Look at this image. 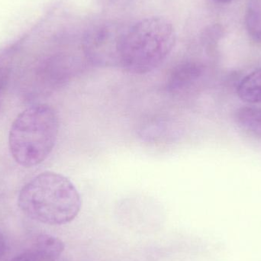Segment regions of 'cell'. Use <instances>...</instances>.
I'll list each match as a JSON object with an SVG mask.
<instances>
[{
  "mask_svg": "<svg viewBox=\"0 0 261 261\" xmlns=\"http://www.w3.org/2000/svg\"><path fill=\"white\" fill-rule=\"evenodd\" d=\"M128 27L110 22L90 31L84 43V52L90 62L99 67H119L121 44Z\"/></svg>",
  "mask_w": 261,
  "mask_h": 261,
  "instance_id": "277c9868",
  "label": "cell"
},
{
  "mask_svg": "<svg viewBox=\"0 0 261 261\" xmlns=\"http://www.w3.org/2000/svg\"><path fill=\"white\" fill-rule=\"evenodd\" d=\"M246 25L251 38L261 43V0H250L246 12Z\"/></svg>",
  "mask_w": 261,
  "mask_h": 261,
  "instance_id": "ba28073f",
  "label": "cell"
},
{
  "mask_svg": "<svg viewBox=\"0 0 261 261\" xmlns=\"http://www.w3.org/2000/svg\"><path fill=\"white\" fill-rule=\"evenodd\" d=\"M5 251H6V240L3 233L0 231V257L3 255Z\"/></svg>",
  "mask_w": 261,
  "mask_h": 261,
  "instance_id": "8fae6325",
  "label": "cell"
},
{
  "mask_svg": "<svg viewBox=\"0 0 261 261\" xmlns=\"http://www.w3.org/2000/svg\"><path fill=\"white\" fill-rule=\"evenodd\" d=\"M234 120L242 130L261 137V107H245L239 109Z\"/></svg>",
  "mask_w": 261,
  "mask_h": 261,
  "instance_id": "52a82bcc",
  "label": "cell"
},
{
  "mask_svg": "<svg viewBox=\"0 0 261 261\" xmlns=\"http://www.w3.org/2000/svg\"><path fill=\"white\" fill-rule=\"evenodd\" d=\"M11 261H69L62 257V254L46 252L38 248H33L14 257Z\"/></svg>",
  "mask_w": 261,
  "mask_h": 261,
  "instance_id": "9c48e42d",
  "label": "cell"
},
{
  "mask_svg": "<svg viewBox=\"0 0 261 261\" xmlns=\"http://www.w3.org/2000/svg\"><path fill=\"white\" fill-rule=\"evenodd\" d=\"M20 210L28 217L49 225H62L76 219L82 200L77 189L67 176L46 171L32 178L21 188Z\"/></svg>",
  "mask_w": 261,
  "mask_h": 261,
  "instance_id": "6da1fadb",
  "label": "cell"
},
{
  "mask_svg": "<svg viewBox=\"0 0 261 261\" xmlns=\"http://www.w3.org/2000/svg\"><path fill=\"white\" fill-rule=\"evenodd\" d=\"M59 128L58 113L48 104H37L21 112L9 130V150L15 162L24 167L44 162L54 150Z\"/></svg>",
  "mask_w": 261,
  "mask_h": 261,
  "instance_id": "3957f363",
  "label": "cell"
},
{
  "mask_svg": "<svg viewBox=\"0 0 261 261\" xmlns=\"http://www.w3.org/2000/svg\"><path fill=\"white\" fill-rule=\"evenodd\" d=\"M176 35L171 22L161 17L144 18L128 26L119 54V67L144 75L160 67L170 56Z\"/></svg>",
  "mask_w": 261,
  "mask_h": 261,
  "instance_id": "7a4b0ae2",
  "label": "cell"
},
{
  "mask_svg": "<svg viewBox=\"0 0 261 261\" xmlns=\"http://www.w3.org/2000/svg\"><path fill=\"white\" fill-rule=\"evenodd\" d=\"M237 93L244 102L261 103V68L251 72L240 81Z\"/></svg>",
  "mask_w": 261,
  "mask_h": 261,
  "instance_id": "8992f818",
  "label": "cell"
},
{
  "mask_svg": "<svg viewBox=\"0 0 261 261\" xmlns=\"http://www.w3.org/2000/svg\"><path fill=\"white\" fill-rule=\"evenodd\" d=\"M215 1L217 2V3H223V4H226V3H231L233 0H215Z\"/></svg>",
  "mask_w": 261,
  "mask_h": 261,
  "instance_id": "7c38bea8",
  "label": "cell"
},
{
  "mask_svg": "<svg viewBox=\"0 0 261 261\" xmlns=\"http://www.w3.org/2000/svg\"><path fill=\"white\" fill-rule=\"evenodd\" d=\"M10 78V70L5 67H0V113L3 110L6 92Z\"/></svg>",
  "mask_w": 261,
  "mask_h": 261,
  "instance_id": "30bf717a",
  "label": "cell"
},
{
  "mask_svg": "<svg viewBox=\"0 0 261 261\" xmlns=\"http://www.w3.org/2000/svg\"><path fill=\"white\" fill-rule=\"evenodd\" d=\"M201 74V68L195 63H184L178 65L169 76L167 88L170 92H178L188 87Z\"/></svg>",
  "mask_w": 261,
  "mask_h": 261,
  "instance_id": "5b68a950",
  "label": "cell"
}]
</instances>
